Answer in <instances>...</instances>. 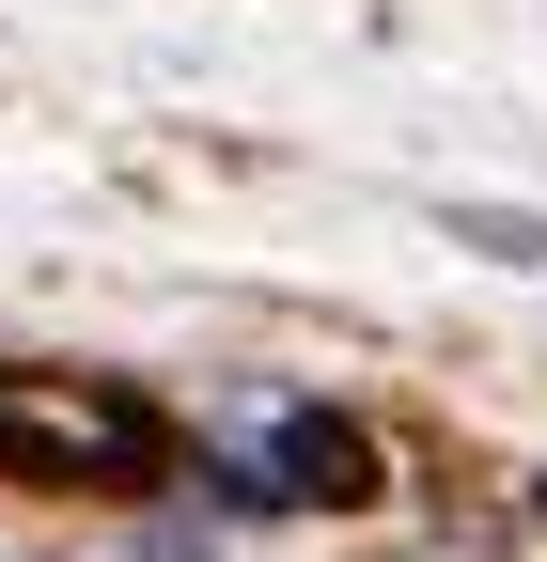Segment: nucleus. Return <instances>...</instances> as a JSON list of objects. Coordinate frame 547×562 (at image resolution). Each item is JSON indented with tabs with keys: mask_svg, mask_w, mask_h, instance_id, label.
<instances>
[{
	"mask_svg": "<svg viewBox=\"0 0 547 562\" xmlns=\"http://www.w3.org/2000/svg\"><path fill=\"white\" fill-rule=\"evenodd\" d=\"M391 484V453L360 438L345 406H250V453L220 469V501L235 516H298V501H328V516H360Z\"/></svg>",
	"mask_w": 547,
	"mask_h": 562,
	"instance_id": "obj_1",
	"label": "nucleus"
},
{
	"mask_svg": "<svg viewBox=\"0 0 547 562\" xmlns=\"http://www.w3.org/2000/svg\"><path fill=\"white\" fill-rule=\"evenodd\" d=\"M0 469H110V484H142L157 469V422L142 406H0Z\"/></svg>",
	"mask_w": 547,
	"mask_h": 562,
	"instance_id": "obj_2",
	"label": "nucleus"
},
{
	"mask_svg": "<svg viewBox=\"0 0 547 562\" xmlns=\"http://www.w3.org/2000/svg\"><path fill=\"white\" fill-rule=\"evenodd\" d=\"M454 235H469V250H501V266H547V220H485V203H469Z\"/></svg>",
	"mask_w": 547,
	"mask_h": 562,
	"instance_id": "obj_3",
	"label": "nucleus"
}]
</instances>
